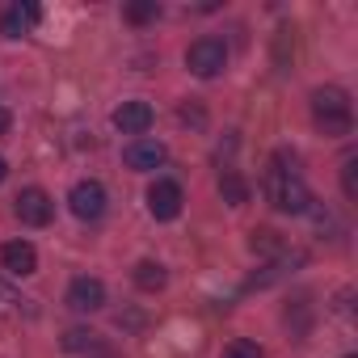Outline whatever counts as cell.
I'll list each match as a JSON object with an SVG mask.
<instances>
[{
	"label": "cell",
	"mask_w": 358,
	"mask_h": 358,
	"mask_svg": "<svg viewBox=\"0 0 358 358\" xmlns=\"http://www.w3.org/2000/svg\"><path fill=\"white\" fill-rule=\"evenodd\" d=\"M152 118H156V114H152V106H148V101H122V106L114 110V127H118L122 135H135V139H139V135H148Z\"/></svg>",
	"instance_id": "obj_10"
},
{
	"label": "cell",
	"mask_w": 358,
	"mask_h": 358,
	"mask_svg": "<svg viewBox=\"0 0 358 358\" xmlns=\"http://www.w3.org/2000/svg\"><path fill=\"white\" fill-rule=\"evenodd\" d=\"M164 156H169V148H164L160 139H148V135L131 139V143H127V152H122V160H127L131 169H139V173L160 169V164H164Z\"/></svg>",
	"instance_id": "obj_8"
},
{
	"label": "cell",
	"mask_w": 358,
	"mask_h": 358,
	"mask_svg": "<svg viewBox=\"0 0 358 358\" xmlns=\"http://www.w3.org/2000/svg\"><path fill=\"white\" fill-rule=\"evenodd\" d=\"M0 262H5V270L17 274V278H26V274L38 270V253H34L30 241H9L5 249H0Z\"/></svg>",
	"instance_id": "obj_11"
},
{
	"label": "cell",
	"mask_w": 358,
	"mask_h": 358,
	"mask_svg": "<svg viewBox=\"0 0 358 358\" xmlns=\"http://www.w3.org/2000/svg\"><path fill=\"white\" fill-rule=\"evenodd\" d=\"M5 131H9V110L0 106V135H5Z\"/></svg>",
	"instance_id": "obj_19"
},
{
	"label": "cell",
	"mask_w": 358,
	"mask_h": 358,
	"mask_svg": "<svg viewBox=\"0 0 358 358\" xmlns=\"http://www.w3.org/2000/svg\"><path fill=\"white\" fill-rule=\"evenodd\" d=\"M68 203H72V215H76V220L97 224V220L106 215V186H101V182H93V177H85V182H76V186H72Z\"/></svg>",
	"instance_id": "obj_4"
},
{
	"label": "cell",
	"mask_w": 358,
	"mask_h": 358,
	"mask_svg": "<svg viewBox=\"0 0 358 358\" xmlns=\"http://www.w3.org/2000/svg\"><path fill=\"white\" fill-rule=\"evenodd\" d=\"M341 190L350 203L358 199V156H345V164H341Z\"/></svg>",
	"instance_id": "obj_16"
},
{
	"label": "cell",
	"mask_w": 358,
	"mask_h": 358,
	"mask_svg": "<svg viewBox=\"0 0 358 358\" xmlns=\"http://www.w3.org/2000/svg\"><path fill=\"white\" fill-rule=\"evenodd\" d=\"M17 220L22 224H30V228H47L51 224V215H55V203H51V194L47 190H38V186H30V190H22L17 194Z\"/></svg>",
	"instance_id": "obj_5"
},
{
	"label": "cell",
	"mask_w": 358,
	"mask_h": 358,
	"mask_svg": "<svg viewBox=\"0 0 358 358\" xmlns=\"http://www.w3.org/2000/svg\"><path fill=\"white\" fill-rule=\"evenodd\" d=\"M224 64H228V47H224V38H211V34H207V38L190 43V51H186V68H190L194 76H203V80L220 76Z\"/></svg>",
	"instance_id": "obj_3"
},
{
	"label": "cell",
	"mask_w": 358,
	"mask_h": 358,
	"mask_svg": "<svg viewBox=\"0 0 358 358\" xmlns=\"http://www.w3.org/2000/svg\"><path fill=\"white\" fill-rule=\"evenodd\" d=\"M266 199L274 211L282 215H303L312 211V194L303 186V177L295 173V164H287V152H274L270 156V169H266Z\"/></svg>",
	"instance_id": "obj_1"
},
{
	"label": "cell",
	"mask_w": 358,
	"mask_h": 358,
	"mask_svg": "<svg viewBox=\"0 0 358 358\" xmlns=\"http://www.w3.org/2000/svg\"><path fill=\"white\" fill-rule=\"evenodd\" d=\"M224 358H266V354H262V345H257V341H249V337H236V341L224 350Z\"/></svg>",
	"instance_id": "obj_17"
},
{
	"label": "cell",
	"mask_w": 358,
	"mask_h": 358,
	"mask_svg": "<svg viewBox=\"0 0 358 358\" xmlns=\"http://www.w3.org/2000/svg\"><path fill=\"white\" fill-rule=\"evenodd\" d=\"M253 253H262V257H287V241L278 236V232H270V228H262V232H253Z\"/></svg>",
	"instance_id": "obj_15"
},
{
	"label": "cell",
	"mask_w": 358,
	"mask_h": 358,
	"mask_svg": "<svg viewBox=\"0 0 358 358\" xmlns=\"http://www.w3.org/2000/svg\"><path fill=\"white\" fill-rule=\"evenodd\" d=\"M312 118L324 135H350L354 127V110H350V97L341 89H316L312 93Z\"/></svg>",
	"instance_id": "obj_2"
},
{
	"label": "cell",
	"mask_w": 358,
	"mask_h": 358,
	"mask_svg": "<svg viewBox=\"0 0 358 358\" xmlns=\"http://www.w3.org/2000/svg\"><path fill=\"white\" fill-rule=\"evenodd\" d=\"M68 308H72V312H97V308H106V282H101V278H89V274L72 278V287H68Z\"/></svg>",
	"instance_id": "obj_7"
},
{
	"label": "cell",
	"mask_w": 358,
	"mask_h": 358,
	"mask_svg": "<svg viewBox=\"0 0 358 358\" xmlns=\"http://www.w3.org/2000/svg\"><path fill=\"white\" fill-rule=\"evenodd\" d=\"M131 278H135V287H139V291H148V295L164 291V282H169V274H164V266H160V262H139Z\"/></svg>",
	"instance_id": "obj_13"
},
{
	"label": "cell",
	"mask_w": 358,
	"mask_h": 358,
	"mask_svg": "<svg viewBox=\"0 0 358 358\" xmlns=\"http://www.w3.org/2000/svg\"><path fill=\"white\" fill-rule=\"evenodd\" d=\"M182 203H186V194H182L177 182H152L148 186V211H152V220H177V215H182Z\"/></svg>",
	"instance_id": "obj_6"
},
{
	"label": "cell",
	"mask_w": 358,
	"mask_h": 358,
	"mask_svg": "<svg viewBox=\"0 0 358 358\" xmlns=\"http://www.w3.org/2000/svg\"><path fill=\"white\" fill-rule=\"evenodd\" d=\"M220 194H224L228 207H245V203H249V182H245L236 169H224V173H220Z\"/></svg>",
	"instance_id": "obj_12"
},
{
	"label": "cell",
	"mask_w": 358,
	"mask_h": 358,
	"mask_svg": "<svg viewBox=\"0 0 358 358\" xmlns=\"http://www.w3.org/2000/svg\"><path fill=\"white\" fill-rule=\"evenodd\" d=\"M38 17H43L38 5H30V0H17V5H9L5 13H0V34H5V38H22V34L34 30Z\"/></svg>",
	"instance_id": "obj_9"
},
{
	"label": "cell",
	"mask_w": 358,
	"mask_h": 358,
	"mask_svg": "<svg viewBox=\"0 0 358 358\" xmlns=\"http://www.w3.org/2000/svg\"><path fill=\"white\" fill-rule=\"evenodd\" d=\"M156 17H160V5H156V0H148V5H127V22H135V26L156 22Z\"/></svg>",
	"instance_id": "obj_18"
},
{
	"label": "cell",
	"mask_w": 358,
	"mask_h": 358,
	"mask_svg": "<svg viewBox=\"0 0 358 358\" xmlns=\"http://www.w3.org/2000/svg\"><path fill=\"white\" fill-rule=\"evenodd\" d=\"M5 177H9V164H5V156H0V182H5Z\"/></svg>",
	"instance_id": "obj_20"
},
{
	"label": "cell",
	"mask_w": 358,
	"mask_h": 358,
	"mask_svg": "<svg viewBox=\"0 0 358 358\" xmlns=\"http://www.w3.org/2000/svg\"><path fill=\"white\" fill-rule=\"evenodd\" d=\"M64 350L68 354H93V350H101V337L93 329H68L64 333Z\"/></svg>",
	"instance_id": "obj_14"
}]
</instances>
